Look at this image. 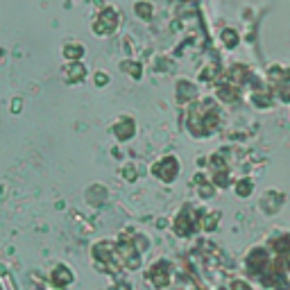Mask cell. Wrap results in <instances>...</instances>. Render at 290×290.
Masks as SVG:
<instances>
[{"label":"cell","mask_w":290,"mask_h":290,"mask_svg":"<svg viewBox=\"0 0 290 290\" xmlns=\"http://www.w3.org/2000/svg\"><path fill=\"white\" fill-rule=\"evenodd\" d=\"M220 120V107L216 98H202L186 109V127L195 138H207L216 132Z\"/></svg>","instance_id":"obj_1"},{"label":"cell","mask_w":290,"mask_h":290,"mask_svg":"<svg viewBox=\"0 0 290 290\" xmlns=\"http://www.w3.org/2000/svg\"><path fill=\"white\" fill-rule=\"evenodd\" d=\"M118 25H120L118 9H116V7H104V9L98 14V18L93 20L91 30H93L98 36H109V34H113V32L118 30Z\"/></svg>","instance_id":"obj_2"},{"label":"cell","mask_w":290,"mask_h":290,"mask_svg":"<svg viewBox=\"0 0 290 290\" xmlns=\"http://www.w3.org/2000/svg\"><path fill=\"white\" fill-rule=\"evenodd\" d=\"M179 161H177V157H172V154H166V157H161L159 161H154L152 163V168H150V172H152L154 177L159 179V182H163V184H172L175 179H177V175H179Z\"/></svg>","instance_id":"obj_3"},{"label":"cell","mask_w":290,"mask_h":290,"mask_svg":"<svg viewBox=\"0 0 290 290\" xmlns=\"http://www.w3.org/2000/svg\"><path fill=\"white\" fill-rule=\"evenodd\" d=\"M200 211H193L191 207H184L182 211L177 213V218H175V234L177 236H193L197 229H200Z\"/></svg>","instance_id":"obj_4"},{"label":"cell","mask_w":290,"mask_h":290,"mask_svg":"<svg viewBox=\"0 0 290 290\" xmlns=\"http://www.w3.org/2000/svg\"><path fill=\"white\" fill-rule=\"evenodd\" d=\"M175 100L182 107H191L193 102H197L200 100V86H197V82H193L188 77L177 79L175 82Z\"/></svg>","instance_id":"obj_5"},{"label":"cell","mask_w":290,"mask_h":290,"mask_svg":"<svg viewBox=\"0 0 290 290\" xmlns=\"http://www.w3.org/2000/svg\"><path fill=\"white\" fill-rule=\"evenodd\" d=\"M270 268H272V259L263 247H256V250H252L247 254V270H250V275H256L261 279Z\"/></svg>","instance_id":"obj_6"},{"label":"cell","mask_w":290,"mask_h":290,"mask_svg":"<svg viewBox=\"0 0 290 290\" xmlns=\"http://www.w3.org/2000/svg\"><path fill=\"white\" fill-rule=\"evenodd\" d=\"M170 263L168 261H157L152 268H150V272H148V279L152 281V286L154 288H159V290H163L168 284H170Z\"/></svg>","instance_id":"obj_7"},{"label":"cell","mask_w":290,"mask_h":290,"mask_svg":"<svg viewBox=\"0 0 290 290\" xmlns=\"http://www.w3.org/2000/svg\"><path fill=\"white\" fill-rule=\"evenodd\" d=\"M111 132H113V136L118 138L120 143L132 141L134 134H136V120H134L132 116H120V118L113 123Z\"/></svg>","instance_id":"obj_8"},{"label":"cell","mask_w":290,"mask_h":290,"mask_svg":"<svg viewBox=\"0 0 290 290\" xmlns=\"http://www.w3.org/2000/svg\"><path fill=\"white\" fill-rule=\"evenodd\" d=\"M238 86L236 84L227 82V79H222V82H216V100H220V102L225 104H234L238 100Z\"/></svg>","instance_id":"obj_9"},{"label":"cell","mask_w":290,"mask_h":290,"mask_svg":"<svg viewBox=\"0 0 290 290\" xmlns=\"http://www.w3.org/2000/svg\"><path fill=\"white\" fill-rule=\"evenodd\" d=\"M252 70L247 68L245 64H231L229 68L225 70V79L231 84H236V86H243V84H247V77H250Z\"/></svg>","instance_id":"obj_10"},{"label":"cell","mask_w":290,"mask_h":290,"mask_svg":"<svg viewBox=\"0 0 290 290\" xmlns=\"http://www.w3.org/2000/svg\"><path fill=\"white\" fill-rule=\"evenodd\" d=\"M64 79L68 84H77L86 79V66L82 61H68L64 68Z\"/></svg>","instance_id":"obj_11"},{"label":"cell","mask_w":290,"mask_h":290,"mask_svg":"<svg viewBox=\"0 0 290 290\" xmlns=\"http://www.w3.org/2000/svg\"><path fill=\"white\" fill-rule=\"evenodd\" d=\"M250 100H252V104H254V109H261V111H266V109H270L272 104H275V95H272L270 89L252 91Z\"/></svg>","instance_id":"obj_12"},{"label":"cell","mask_w":290,"mask_h":290,"mask_svg":"<svg viewBox=\"0 0 290 290\" xmlns=\"http://www.w3.org/2000/svg\"><path fill=\"white\" fill-rule=\"evenodd\" d=\"M193 182H195L197 186V193H200L202 200H211L213 193H216V186H213V182H209L207 175H202V172H197L195 177H193Z\"/></svg>","instance_id":"obj_13"},{"label":"cell","mask_w":290,"mask_h":290,"mask_svg":"<svg viewBox=\"0 0 290 290\" xmlns=\"http://www.w3.org/2000/svg\"><path fill=\"white\" fill-rule=\"evenodd\" d=\"M222 68H220V61H211V64H207L204 68L200 70V82L204 84H216L218 77H220Z\"/></svg>","instance_id":"obj_14"},{"label":"cell","mask_w":290,"mask_h":290,"mask_svg":"<svg viewBox=\"0 0 290 290\" xmlns=\"http://www.w3.org/2000/svg\"><path fill=\"white\" fill-rule=\"evenodd\" d=\"M220 43L225 50H236L241 45V34H238L234 27H225L220 32Z\"/></svg>","instance_id":"obj_15"},{"label":"cell","mask_w":290,"mask_h":290,"mask_svg":"<svg viewBox=\"0 0 290 290\" xmlns=\"http://www.w3.org/2000/svg\"><path fill=\"white\" fill-rule=\"evenodd\" d=\"M134 14L141 20H152L154 16V5L150 0H134Z\"/></svg>","instance_id":"obj_16"},{"label":"cell","mask_w":290,"mask_h":290,"mask_svg":"<svg viewBox=\"0 0 290 290\" xmlns=\"http://www.w3.org/2000/svg\"><path fill=\"white\" fill-rule=\"evenodd\" d=\"M120 68H123L132 79H136V82H138V79H143V64H141V61L125 59V61H120Z\"/></svg>","instance_id":"obj_17"},{"label":"cell","mask_w":290,"mask_h":290,"mask_svg":"<svg viewBox=\"0 0 290 290\" xmlns=\"http://www.w3.org/2000/svg\"><path fill=\"white\" fill-rule=\"evenodd\" d=\"M61 52H64L66 61H82V57H84V45L82 43H66Z\"/></svg>","instance_id":"obj_18"},{"label":"cell","mask_w":290,"mask_h":290,"mask_svg":"<svg viewBox=\"0 0 290 290\" xmlns=\"http://www.w3.org/2000/svg\"><path fill=\"white\" fill-rule=\"evenodd\" d=\"M234 191H236V195L241 197V200H247V197L254 193V182H252L250 177H243V179H238V182H236Z\"/></svg>","instance_id":"obj_19"},{"label":"cell","mask_w":290,"mask_h":290,"mask_svg":"<svg viewBox=\"0 0 290 290\" xmlns=\"http://www.w3.org/2000/svg\"><path fill=\"white\" fill-rule=\"evenodd\" d=\"M270 91H272V95H275V102L290 104V84H277Z\"/></svg>","instance_id":"obj_20"},{"label":"cell","mask_w":290,"mask_h":290,"mask_svg":"<svg viewBox=\"0 0 290 290\" xmlns=\"http://www.w3.org/2000/svg\"><path fill=\"white\" fill-rule=\"evenodd\" d=\"M218 225H220V213H218V211L207 213V216L202 218V222H200V227H202L204 231H213Z\"/></svg>","instance_id":"obj_21"},{"label":"cell","mask_w":290,"mask_h":290,"mask_svg":"<svg viewBox=\"0 0 290 290\" xmlns=\"http://www.w3.org/2000/svg\"><path fill=\"white\" fill-rule=\"evenodd\" d=\"M209 161H211V170H213V175H216V172H227L229 170V166H227V161H225V157H222V154H211V157H209Z\"/></svg>","instance_id":"obj_22"},{"label":"cell","mask_w":290,"mask_h":290,"mask_svg":"<svg viewBox=\"0 0 290 290\" xmlns=\"http://www.w3.org/2000/svg\"><path fill=\"white\" fill-rule=\"evenodd\" d=\"M95 256L102 261H109L113 256V247L109 243H100V245H95Z\"/></svg>","instance_id":"obj_23"},{"label":"cell","mask_w":290,"mask_h":290,"mask_svg":"<svg viewBox=\"0 0 290 290\" xmlns=\"http://www.w3.org/2000/svg\"><path fill=\"white\" fill-rule=\"evenodd\" d=\"M93 82H95V86H107V84H109V75L104 73V70H95Z\"/></svg>","instance_id":"obj_24"},{"label":"cell","mask_w":290,"mask_h":290,"mask_svg":"<svg viewBox=\"0 0 290 290\" xmlns=\"http://www.w3.org/2000/svg\"><path fill=\"white\" fill-rule=\"evenodd\" d=\"M231 290H252V286L247 284V281H234V284H231Z\"/></svg>","instance_id":"obj_25"},{"label":"cell","mask_w":290,"mask_h":290,"mask_svg":"<svg viewBox=\"0 0 290 290\" xmlns=\"http://www.w3.org/2000/svg\"><path fill=\"white\" fill-rule=\"evenodd\" d=\"M123 175H125V179H129V182H134V179H136V170H134L132 166H127L123 170Z\"/></svg>","instance_id":"obj_26"},{"label":"cell","mask_w":290,"mask_h":290,"mask_svg":"<svg viewBox=\"0 0 290 290\" xmlns=\"http://www.w3.org/2000/svg\"><path fill=\"white\" fill-rule=\"evenodd\" d=\"M284 84H290V68L284 66Z\"/></svg>","instance_id":"obj_27"},{"label":"cell","mask_w":290,"mask_h":290,"mask_svg":"<svg viewBox=\"0 0 290 290\" xmlns=\"http://www.w3.org/2000/svg\"><path fill=\"white\" fill-rule=\"evenodd\" d=\"M116 290H129V286L127 284H118V286H116Z\"/></svg>","instance_id":"obj_28"},{"label":"cell","mask_w":290,"mask_h":290,"mask_svg":"<svg viewBox=\"0 0 290 290\" xmlns=\"http://www.w3.org/2000/svg\"><path fill=\"white\" fill-rule=\"evenodd\" d=\"M186 2H200V0H177V5H186Z\"/></svg>","instance_id":"obj_29"}]
</instances>
